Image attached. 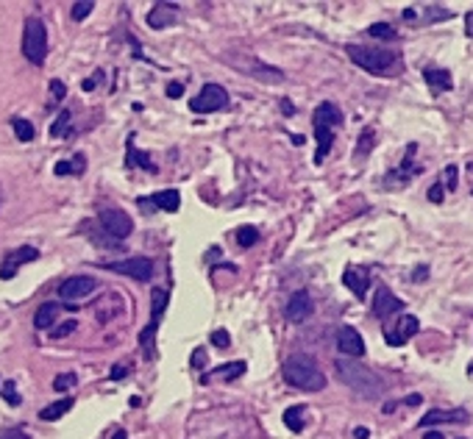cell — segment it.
Returning a JSON list of instances; mask_svg holds the SVG:
<instances>
[{
    "label": "cell",
    "mask_w": 473,
    "mask_h": 439,
    "mask_svg": "<svg viewBox=\"0 0 473 439\" xmlns=\"http://www.w3.org/2000/svg\"><path fill=\"white\" fill-rule=\"evenodd\" d=\"M345 53L348 59L362 67L365 73H373V76H398L404 70V61L398 53L393 50H384V47H371V44H345Z\"/></svg>",
    "instance_id": "6da1fadb"
},
{
    "label": "cell",
    "mask_w": 473,
    "mask_h": 439,
    "mask_svg": "<svg viewBox=\"0 0 473 439\" xmlns=\"http://www.w3.org/2000/svg\"><path fill=\"white\" fill-rule=\"evenodd\" d=\"M282 373H284V381H287L289 387H298V390H306V392H321V390L326 387L323 370L318 367V361H315L312 356H304V353L289 356V359L284 361Z\"/></svg>",
    "instance_id": "7a4b0ae2"
},
{
    "label": "cell",
    "mask_w": 473,
    "mask_h": 439,
    "mask_svg": "<svg viewBox=\"0 0 473 439\" xmlns=\"http://www.w3.org/2000/svg\"><path fill=\"white\" fill-rule=\"evenodd\" d=\"M334 367H337L340 381H342L348 390L359 392L362 397H376L378 392H381V378H378L376 373H371L368 367L357 364L354 359H348V356H345V359H337Z\"/></svg>",
    "instance_id": "3957f363"
},
{
    "label": "cell",
    "mask_w": 473,
    "mask_h": 439,
    "mask_svg": "<svg viewBox=\"0 0 473 439\" xmlns=\"http://www.w3.org/2000/svg\"><path fill=\"white\" fill-rule=\"evenodd\" d=\"M342 126V112L334 103H321V109L315 112V136H318V153H315V164L326 162L331 145H334V128Z\"/></svg>",
    "instance_id": "277c9868"
},
{
    "label": "cell",
    "mask_w": 473,
    "mask_h": 439,
    "mask_svg": "<svg viewBox=\"0 0 473 439\" xmlns=\"http://www.w3.org/2000/svg\"><path fill=\"white\" fill-rule=\"evenodd\" d=\"M23 56L42 67L47 56V28L40 17H28L25 20V28H23Z\"/></svg>",
    "instance_id": "5b68a950"
},
{
    "label": "cell",
    "mask_w": 473,
    "mask_h": 439,
    "mask_svg": "<svg viewBox=\"0 0 473 439\" xmlns=\"http://www.w3.org/2000/svg\"><path fill=\"white\" fill-rule=\"evenodd\" d=\"M232 67H236L239 73H245V76H251L253 81H262V84H279L284 81V73L282 70H276V67H270V64H265L262 59H251V56H239V53H232L229 59H226Z\"/></svg>",
    "instance_id": "8992f818"
},
{
    "label": "cell",
    "mask_w": 473,
    "mask_h": 439,
    "mask_svg": "<svg viewBox=\"0 0 473 439\" xmlns=\"http://www.w3.org/2000/svg\"><path fill=\"white\" fill-rule=\"evenodd\" d=\"M226 103H229V92L226 89L220 87V84H206L189 100V109L195 114H212V112L226 109Z\"/></svg>",
    "instance_id": "52a82bcc"
},
{
    "label": "cell",
    "mask_w": 473,
    "mask_h": 439,
    "mask_svg": "<svg viewBox=\"0 0 473 439\" xmlns=\"http://www.w3.org/2000/svg\"><path fill=\"white\" fill-rule=\"evenodd\" d=\"M95 289H97V281H95L92 275H73V278L61 281V287H59V298H61V301H70L67 306H76L73 301H81V298L92 295Z\"/></svg>",
    "instance_id": "ba28073f"
},
{
    "label": "cell",
    "mask_w": 473,
    "mask_h": 439,
    "mask_svg": "<svg viewBox=\"0 0 473 439\" xmlns=\"http://www.w3.org/2000/svg\"><path fill=\"white\" fill-rule=\"evenodd\" d=\"M100 225H103V231L106 234H112L114 239H126V236H131V231H134V222L131 217L123 212V209H103L100 215Z\"/></svg>",
    "instance_id": "9c48e42d"
},
{
    "label": "cell",
    "mask_w": 473,
    "mask_h": 439,
    "mask_svg": "<svg viewBox=\"0 0 473 439\" xmlns=\"http://www.w3.org/2000/svg\"><path fill=\"white\" fill-rule=\"evenodd\" d=\"M112 272H120V275H128L134 281H150L153 278V262L145 259V256H131V259H123V262H112L106 264Z\"/></svg>",
    "instance_id": "30bf717a"
},
{
    "label": "cell",
    "mask_w": 473,
    "mask_h": 439,
    "mask_svg": "<svg viewBox=\"0 0 473 439\" xmlns=\"http://www.w3.org/2000/svg\"><path fill=\"white\" fill-rule=\"evenodd\" d=\"M418 331H421L418 317L407 314V317H401L395 325H387V328H384V339H387V345L401 348V345H407V342H409V337H415Z\"/></svg>",
    "instance_id": "8fae6325"
},
{
    "label": "cell",
    "mask_w": 473,
    "mask_h": 439,
    "mask_svg": "<svg viewBox=\"0 0 473 439\" xmlns=\"http://www.w3.org/2000/svg\"><path fill=\"white\" fill-rule=\"evenodd\" d=\"M337 348L348 359H359V356H365V339L359 337V331L354 325H342L337 334Z\"/></svg>",
    "instance_id": "7c38bea8"
},
{
    "label": "cell",
    "mask_w": 473,
    "mask_h": 439,
    "mask_svg": "<svg viewBox=\"0 0 473 439\" xmlns=\"http://www.w3.org/2000/svg\"><path fill=\"white\" fill-rule=\"evenodd\" d=\"M312 311H315L312 295H309L306 289H298V292L289 298V303H287V320H292V323H304V320L312 317Z\"/></svg>",
    "instance_id": "4fadbf2b"
},
{
    "label": "cell",
    "mask_w": 473,
    "mask_h": 439,
    "mask_svg": "<svg viewBox=\"0 0 473 439\" xmlns=\"http://www.w3.org/2000/svg\"><path fill=\"white\" fill-rule=\"evenodd\" d=\"M37 259H40V251H37V248H31V245L17 248L14 253H8V256H6V262H3V267H0V278H3V281H8V278L17 272V267H20V264L37 262Z\"/></svg>",
    "instance_id": "5bb4252c"
},
{
    "label": "cell",
    "mask_w": 473,
    "mask_h": 439,
    "mask_svg": "<svg viewBox=\"0 0 473 439\" xmlns=\"http://www.w3.org/2000/svg\"><path fill=\"white\" fill-rule=\"evenodd\" d=\"M401 308H404V301H401V298H395L387 287H378L376 298H373V314H376V317L387 320L390 314H398Z\"/></svg>",
    "instance_id": "9a60e30c"
},
{
    "label": "cell",
    "mask_w": 473,
    "mask_h": 439,
    "mask_svg": "<svg viewBox=\"0 0 473 439\" xmlns=\"http://www.w3.org/2000/svg\"><path fill=\"white\" fill-rule=\"evenodd\" d=\"M176 6H170V3H156L153 8H150V14H148V25L150 28H156V31H162V28H170L173 23H176Z\"/></svg>",
    "instance_id": "2e32d148"
},
{
    "label": "cell",
    "mask_w": 473,
    "mask_h": 439,
    "mask_svg": "<svg viewBox=\"0 0 473 439\" xmlns=\"http://www.w3.org/2000/svg\"><path fill=\"white\" fill-rule=\"evenodd\" d=\"M342 284H345L357 298H365V292H368V287H371L368 272H365V270H357V267H345V272H342Z\"/></svg>",
    "instance_id": "e0dca14e"
},
{
    "label": "cell",
    "mask_w": 473,
    "mask_h": 439,
    "mask_svg": "<svg viewBox=\"0 0 473 439\" xmlns=\"http://www.w3.org/2000/svg\"><path fill=\"white\" fill-rule=\"evenodd\" d=\"M437 423H468V414H465V411H443V409H431L429 414L421 417V428L437 426Z\"/></svg>",
    "instance_id": "ac0fdd59"
},
{
    "label": "cell",
    "mask_w": 473,
    "mask_h": 439,
    "mask_svg": "<svg viewBox=\"0 0 473 439\" xmlns=\"http://www.w3.org/2000/svg\"><path fill=\"white\" fill-rule=\"evenodd\" d=\"M150 203H153L156 209H162V212H179V206H181V195H179L176 189H162V192L153 195Z\"/></svg>",
    "instance_id": "d6986e66"
},
{
    "label": "cell",
    "mask_w": 473,
    "mask_h": 439,
    "mask_svg": "<svg viewBox=\"0 0 473 439\" xmlns=\"http://www.w3.org/2000/svg\"><path fill=\"white\" fill-rule=\"evenodd\" d=\"M424 76H426V81H429V87H431V92H448V89L454 87L448 70H434V67H429Z\"/></svg>",
    "instance_id": "ffe728a7"
},
{
    "label": "cell",
    "mask_w": 473,
    "mask_h": 439,
    "mask_svg": "<svg viewBox=\"0 0 473 439\" xmlns=\"http://www.w3.org/2000/svg\"><path fill=\"white\" fill-rule=\"evenodd\" d=\"M56 317H59V303H42L37 308V314H34V325L40 331H47L56 323Z\"/></svg>",
    "instance_id": "44dd1931"
},
{
    "label": "cell",
    "mask_w": 473,
    "mask_h": 439,
    "mask_svg": "<svg viewBox=\"0 0 473 439\" xmlns=\"http://www.w3.org/2000/svg\"><path fill=\"white\" fill-rule=\"evenodd\" d=\"M70 409H73V397H61V400H56V403H50V406H45V409L40 411V417L50 423V420H59L61 414H67Z\"/></svg>",
    "instance_id": "7402d4cb"
},
{
    "label": "cell",
    "mask_w": 473,
    "mask_h": 439,
    "mask_svg": "<svg viewBox=\"0 0 473 439\" xmlns=\"http://www.w3.org/2000/svg\"><path fill=\"white\" fill-rule=\"evenodd\" d=\"M164 308H167V292L156 287V289L150 292V320H156V323H159V320H162V314H164Z\"/></svg>",
    "instance_id": "603a6c76"
},
{
    "label": "cell",
    "mask_w": 473,
    "mask_h": 439,
    "mask_svg": "<svg viewBox=\"0 0 473 439\" xmlns=\"http://www.w3.org/2000/svg\"><path fill=\"white\" fill-rule=\"evenodd\" d=\"M256 242H259V231H256L253 225L236 228V245H239V248H251V245H256Z\"/></svg>",
    "instance_id": "cb8c5ba5"
},
{
    "label": "cell",
    "mask_w": 473,
    "mask_h": 439,
    "mask_svg": "<svg viewBox=\"0 0 473 439\" xmlns=\"http://www.w3.org/2000/svg\"><path fill=\"white\" fill-rule=\"evenodd\" d=\"M301 414H304L301 406L287 409V411H284V426H287L289 431H301V428H304V417H301Z\"/></svg>",
    "instance_id": "d4e9b609"
},
{
    "label": "cell",
    "mask_w": 473,
    "mask_h": 439,
    "mask_svg": "<svg viewBox=\"0 0 473 439\" xmlns=\"http://www.w3.org/2000/svg\"><path fill=\"white\" fill-rule=\"evenodd\" d=\"M368 37H376V40H395V28L390 23H373L368 28Z\"/></svg>",
    "instance_id": "484cf974"
},
{
    "label": "cell",
    "mask_w": 473,
    "mask_h": 439,
    "mask_svg": "<svg viewBox=\"0 0 473 439\" xmlns=\"http://www.w3.org/2000/svg\"><path fill=\"white\" fill-rule=\"evenodd\" d=\"M67 128H70V112L64 109V112L56 117V123L50 126V136H53V139H61V136L67 133Z\"/></svg>",
    "instance_id": "4316f807"
},
{
    "label": "cell",
    "mask_w": 473,
    "mask_h": 439,
    "mask_svg": "<svg viewBox=\"0 0 473 439\" xmlns=\"http://www.w3.org/2000/svg\"><path fill=\"white\" fill-rule=\"evenodd\" d=\"M11 126H14V133H17L20 142H31V139H34V126H31L28 120H20V117H17Z\"/></svg>",
    "instance_id": "83f0119b"
},
{
    "label": "cell",
    "mask_w": 473,
    "mask_h": 439,
    "mask_svg": "<svg viewBox=\"0 0 473 439\" xmlns=\"http://www.w3.org/2000/svg\"><path fill=\"white\" fill-rule=\"evenodd\" d=\"M128 164H140V167H145L148 173H156V167H153V162L145 156V153H140L137 148H128Z\"/></svg>",
    "instance_id": "f1b7e54d"
},
{
    "label": "cell",
    "mask_w": 473,
    "mask_h": 439,
    "mask_svg": "<svg viewBox=\"0 0 473 439\" xmlns=\"http://www.w3.org/2000/svg\"><path fill=\"white\" fill-rule=\"evenodd\" d=\"M92 8H95L92 0H78V3H73V8H70V11H73V20H78V23H81V20H87V17L92 14Z\"/></svg>",
    "instance_id": "f546056e"
},
{
    "label": "cell",
    "mask_w": 473,
    "mask_h": 439,
    "mask_svg": "<svg viewBox=\"0 0 473 439\" xmlns=\"http://www.w3.org/2000/svg\"><path fill=\"white\" fill-rule=\"evenodd\" d=\"M76 373H61V375H56L53 378V390L56 392H64V390H70V387H76Z\"/></svg>",
    "instance_id": "4dcf8cb0"
},
{
    "label": "cell",
    "mask_w": 473,
    "mask_h": 439,
    "mask_svg": "<svg viewBox=\"0 0 473 439\" xmlns=\"http://www.w3.org/2000/svg\"><path fill=\"white\" fill-rule=\"evenodd\" d=\"M245 367H248L245 361H234V364H223V367H217V370H220L223 378H236V375L245 373Z\"/></svg>",
    "instance_id": "1f68e13d"
},
{
    "label": "cell",
    "mask_w": 473,
    "mask_h": 439,
    "mask_svg": "<svg viewBox=\"0 0 473 439\" xmlns=\"http://www.w3.org/2000/svg\"><path fill=\"white\" fill-rule=\"evenodd\" d=\"M76 328H78V323H76V320H67V323H61L59 328H53L50 337H53V339H61V337H70Z\"/></svg>",
    "instance_id": "d6a6232c"
},
{
    "label": "cell",
    "mask_w": 473,
    "mask_h": 439,
    "mask_svg": "<svg viewBox=\"0 0 473 439\" xmlns=\"http://www.w3.org/2000/svg\"><path fill=\"white\" fill-rule=\"evenodd\" d=\"M209 339H212L215 348H229V345H232V337H229V331H223V328H220V331H212Z\"/></svg>",
    "instance_id": "836d02e7"
},
{
    "label": "cell",
    "mask_w": 473,
    "mask_h": 439,
    "mask_svg": "<svg viewBox=\"0 0 473 439\" xmlns=\"http://www.w3.org/2000/svg\"><path fill=\"white\" fill-rule=\"evenodd\" d=\"M373 139H376V133H373V131L362 133V139H359V150H357V156H368V153H371V145H373Z\"/></svg>",
    "instance_id": "e575fe53"
},
{
    "label": "cell",
    "mask_w": 473,
    "mask_h": 439,
    "mask_svg": "<svg viewBox=\"0 0 473 439\" xmlns=\"http://www.w3.org/2000/svg\"><path fill=\"white\" fill-rule=\"evenodd\" d=\"M0 395L6 397L11 406H20V395L14 392V384H11V381H6V384H3V392H0Z\"/></svg>",
    "instance_id": "d590c367"
},
{
    "label": "cell",
    "mask_w": 473,
    "mask_h": 439,
    "mask_svg": "<svg viewBox=\"0 0 473 439\" xmlns=\"http://www.w3.org/2000/svg\"><path fill=\"white\" fill-rule=\"evenodd\" d=\"M457 176H460V170H457L454 164H448V167H445V186H448V189H457Z\"/></svg>",
    "instance_id": "8d00e7d4"
},
{
    "label": "cell",
    "mask_w": 473,
    "mask_h": 439,
    "mask_svg": "<svg viewBox=\"0 0 473 439\" xmlns=\"http://www.w3.org/2000/svg\"><path fill=\"white\" fill-rule=\"evenodd\" d=\"M50 92H53L56 100H64V95H67V89H64L61 81H50Z\"/></svg>",
    "instance_id": "74e56055"
},
{
    "label": "cell",
    "mask_w": 473,
    "mask_h": 439,
    "mask_svg": "<svg viewBox=\"0 0 473 439\" xmlns=\"http://www.w3.org/2000/svg\"><path fill=\"white\" fill-rule=\"evenodd\" d=\"M0 439H28V434L23 428H8V431L0 434Z\"/></svg>",
    "instance_id": "f35d334b"
},
{
    "label": "cell",
    "mask_w": 473,
    "mask_h": 439,
    "mask_svg": "<svg viewBox=\"0 0 473 439\" xmlns=\"http://www.w3.org/2000/svg\"><path fill=\"white\" fill-rule=\"evenodd\" d=\"M429 200H431V203H440V200H443V186H440V184H434V186L429 189Z\"/></svg>",
    "instance_id": "ab89813d"
},
{
    "label": "cell",
    "mask_w": 473,
    "mask_h": 439,
    "mask_svg": "<svg viewBox=\"0 0 473 439\" xmlns=\"http://www.w3.org/2000/svg\"><path fill=\"white\" fill-rule=\"evenodd\" d=\"M181 95H184V84H179V81H176V84H170V87H167V97H173V100H176V97H181Z\"/></svg>",
    "instance_id": "60d3db41"
},
{
    "label": "cell",
    "mask_w": 473,
    "mask_h": 439,
    "mask_svg": "<svg viewBox=\"0 0 473 439\" xmlns=\"http://www.w3.org/2000/svg\"><path fill=\"white\" fill-rule=\"evenodd\" d=\"M70 173H76L70 162H59V164H56V176H70Z\"/></svg>",
    "instance_id": "b9f144b4"
},
{
    "label": "cell",
    "mask_w": 473,
    "mask_h": 439,
    "mask_svg": "<svg viewBox=\"0 0 473 439\" xmlns=\"http://www.w3.org/2000/svg\"><path fill=\"white\" fill-rule=\"evenodd\" d=\"M126 373H128V370H126L123 364H117V367L112 370V378H114V381H120V378H126Z\"/></svg>",
    "instance_id": "7bdbcfd3"
},
{
    "label": "cell",
    "mask_w": 473,
    "mask_h": 439,
    "mask_svg": "<svg viewBox=\"0 0 473 439\" xmlns=\"http://www.w3.org/2000/svg\"><path fill=\"white\" fill-rule=\"evenodd\" d=\"M97 78H100V73H97V76H92V78H87V81L81 84V89H84V92H92V89H95V81H97Z\"/></svg>",
    "instance_id": "ee69618b"
},
{
    "label": "cell",
    "mask_w": 473,
    "mask_h": 439,
    "mask_svg": "<svg viewBox=\"0 0 473 439\" xmlns=\"http://www.w3.org/2000/svg\"><path fill=\"white\" fill-rule=\"evenodd\" d=\"M465 34L473 40V11L471 14H465Z\"/></svg>",
    "instance_id": "f6af8a7d"
},
{
    "label": "cell",
    "mask_w": 473,
    "mask_h": 439,
    "mask_svg": "<svg viewBox=\"0 0 473 439\" xmlns=\"http://www.w3.org/2000/svg\"><path fill=\"white\" fill-rule=\"evenodd\" d=\"M192 364H195V367H200V364H203V351L192 353Z\"/></svg>",
    "instance_id": "bcb514c9"
},
{
    "label": "cell",
    "mask_w": 473,
    "mask_h": 439,
    "mask_svg": "<svg viewBox=\"0 0 473 439\" xmlns=\"http://www.w3.org/2000/svg\"><path fill=\"white\" fill-rule=\"evenodd\" d=\"M368 437H371L368 428H357V431H354V439H368Z\"/></svg>",
    "instance_id": "7dc6e473"
},
{
    "label": "cell",
    "mask_w": 473,
    "mask_h": 439,
    "mask_svg": "<svg viewBox=\"0 0 473 439\" xmlns=\"http://www.w3.org/2000/svg\"><path fill=\"white\" fill-rule=\"evenodd\" d=\"M282 112H284V114H292V112H295V109H292V103H289L287 97L282 100Z\"/></svg>",
    "instance_id": "c3c4849f"
},
{
    "label": "cell",
    "mask_w": 473,
    "mask_h": 439,
    "mask_svg": "<svg viewBox=\"0 0 473 439\" xmlns=\"http://www.w3.org/2000/svg\"><path fill=\"white\" fill-rule=\"evenodd\" d=\"M421 278H426V267H418V270H415V281H421Z\"/></svg>",
    "instance_id": "681fc988"
},
{
    "label": "cell",
    "mask_w": 473,
    "mask_h": 439,
    "mask_svg": "<svg viewBox=\"0 0 473 439\" xmlns=\"http://www.w3.org/2000/svg\"><path fill=\"white\" fill-rule=\"evenodd\" d=\"M114 439H126V431H117V434H114Z\"/></svg>",
    "instance_id": "f907efd6"
},
{
    "label": "cell",
    "mask_w": 473,
    "mask_h": 439,
    "mask_svg": "<svg viewBox=\"0 0 473 439\" xmlns=\"http://www.w3.org/2000/svg\"><path fill=\"white\" fill-rule=\"evenodd\" d=\"M426 439H440V434H434V431H431V434H429Z\"/></svg>",
    "instance_id": "816d5d0a"
}]
</instances>
